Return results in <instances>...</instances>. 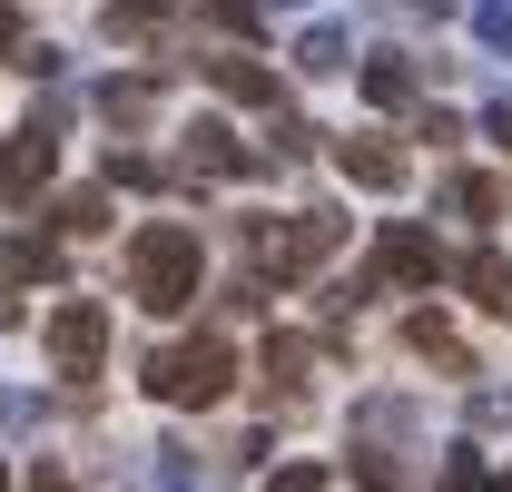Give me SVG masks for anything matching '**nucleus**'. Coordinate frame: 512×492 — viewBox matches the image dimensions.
<instances>
[{
  "label": "nucleus",
  "mask_w": 512,
  "mask_h": 492,
  "mask_svg": "<svg viewBox=\"0 0 512 492\" xmlns=\"http://www.w3.org/2000/svg\"><path fill=\"white\" fill-rule=\"evenodd\" d=\"M197 286H207V246H197V227L148 217V227L128 237V296H138L148 315H188Z\"/></svg>",
  "instance_id": "1"
},
{
  "label": "nucleus",
  "mask_w": 512,
  "mask_h": 492,
  "mask_svg": "<svg viewBox=\"0 0 512 492\" xmlns=\"http://www.w3.org/2000/svg\"><path fill=\"white\" fill-rule=\"evenodd\" d=\"M335 246H345V217H335V207H296V217H247V256H256L247 276H256V286H266V276H276V286H296V276H316Z\"/></svg>",
  "instance_id": "2"
},
{
  "label": "nucleus",
  "mask_w": 512,
  "mask_h": 492,
  "mask_svg": "<svg viewBox=\"0 0 512 492\" xmlns=\"http://www.w3.org/2000/svg\"><path fill=\"white\" fill-rule=\"evenodd\" d=\"M138 384H148L158 404H178V414H188V404L207 414V404L237 384V355H227V335H207V325H197V335H178V345H158V355L138 365Z\"/></svg>",
  "instance_id": "3"
},
{
  "label": "nucleus",
  "mask_w": 512,
  "mask_h": 492,
  "mask_svg": "<svg viewBox=\"0 0 512 492\" xmlns=\"http://www.w3.org/2000/svg\"><path fill=\"white\" fill-rule=\"evenodd\" d=\"M50 365H60L69 384H99V365H109V306H99V296L50 306Z\"/></svg>",
  "instance_id": "4"
},
{
  "label": "nucleus",
  "mask_w": 512,
  "mask_h": 492,
  "mask_svg": "<svg viewBox=\"0 0 512 492\" xmlns=\"http://www.w3.org/2000/svg\"><path fill=\"white\" fill-rule=\"evenodd\" d=\"M365 276H375V286H444V276H453V256L424 237L414 217H394V227L375 237V256H365Z\"/></svg>",
  "instance_id": "5"
},
{
  "label": "nucleus",
  "mask_w": 512,
  "mask_h": 492,
  "mask_svg": "<svg viewBox=\"0 0 512 492\" xmlns=\"http://www.w3.org/2000/svg\"><path fill=\"white\" fill-rule=\"evenodd\" d=\"M306 374H316V335H266V345H256V394H266L276 414L306 404Z\"/></svg>",
  "instance_id": "6"
},
{
  "label": "nucleus",
  "mask_w": 512,
  "mask_h": 492,
  "mask_svg": "<svg viewBox=\"0 0 512 492\" xmlns=\"http://www.w3.org/2000/svg\"><path fill=\"white\" fill-rule=\"evenodd\" d=\"M266 158L256 148H237V128L227 119H197L188 138H178V178H256Z\"/></svg>",
  "instance_id": "7"
},
{
  "label": "nucleus",
  "mask_w": 512,
  "mask_h": 492,
  "mask_svg": "<svg viewBox=\"0 0 512 492\" xmlns=\"http://www.w3.org/2000/svg\"><path fill=\"white\" fill-rule=\"evenodd\" d=\"M60 168V138H40V128H10L0 138V197H40Z\"/></svg>",
  "instance_id": "8"
},
{
  "label": "nucleus",
  "mask_w": 512,
  "mask_h": 492,
  "mask_svg": "<svg viewBox=\"0 0 512 492\" xmlns=\"http://www.w3.org/2000/svg\"><path fill=\"white\" fill-rule=\"evenodd\" d=\"M453 286H463L483 315H503V325H512V256H503V246H473V256H453Z\"/></svg>",
  "instance_id": "9"
},
{
  "label": "nucleus",
  "mask_w": 512,
  "mask_h": 492,
  "mask_svg": "<svg viewBox=\"0 0 512 492\" xmlns=\"http://www.w3.org/2000/svg\"><path fill=\"white\" fill-rule=\"evenodd\" d=\"M335 168H345V187H375V197H394V187L414 178L404 148H384V138H335Z\"/></svg>",
  "instance_id": "10"
},
{
  "label": "nucleus",
  "mask_w": 512,
  "mask_h": 492,
  "mask_svg": "<svg viewBox=\"0 0 512 492\" xmlns=\"http://www.w3.org/2000/svg\"><path fill=\"white\" fill-rule=\"evenodd\" d=\"M197 69H207L227 99H247V109H286V99H276V69L247 60V50H217V60H197Z\"/></svg>",
  "instance_id": "11"
},
{
  "label": "nucleus",
  "mask_w": 512,
  "mask_h": 492,
  "mask_svg": "<svg viewBox=\"0 0 512 492\" xmlns=\"http://www.w3.org/2000/svg\"><path fill=\"white\" fill-rule=\"evenodd\" d=\"M50 276H60V237H10L0 246V296H30Z\"/></svg>",
  "instance_id": "12"
},
{
  "label": "nucleus",
  "mask_w": 512,
  "mask_h": 492,
  "mask_svg": "<svg viewBox=\"0 0 512 492\" xmlns=\"http://www.w3.org/2000/svg\"><path fill=\"white\" fill-rule=\"evenodd\" d=\"M89 109H99V119L128 138V128L158 119V79H99V89H89Z\"/></svg>",
  "instance_id": "13"
},
{
  "label": "nucleus",
  "mask_w": 512,
  "mask_h": 492,
  "mask_svg": "<svg viewBox=\"0 0 512 492\" xmlns=\"http://www.w3.org/2000/svg\"><path fill=\"white\" fill-rule=\"evenodd\" d=\"M444 197H453V217H473V227H503V217H512V187L483 178V168H453Z\"/></svg>",
  "instance_id": "14"
},
{
  "label": "nucleus",
  "mask_w": 512,
  "mask_h": 492,
  "mask_svg": "<svg viewBox=\"0 0 512 492\" xmlns=\"http://www.w3.org/2000/svg\"><path fill=\"white\" fill-rule=\"evenodd\" d=\"M404 345H414L424 365H444V374H473V345H463V335H453L434 306H424V315H404Z\"/></svg>",
  "instance_id": "15"
},
{
  "label": "nucleus",
  "mask_w": 512,
  "mask_h": 492,
  "mask_svg": "<svg viewBox=\"0 0 512 492\" xmlns=\"http://www.w3.org/2000/svg\"><path fill=\"white\" fill-rule=\"evenodd\" d=\"M365 99H375V109H414V99H424V69L404 60V50H375V60H365Z\"/></svg>",
  "instance_id": "16"
},
{
  "label": "nucleus",
  "mask_w": 512,
  "mask_h": 492,
  "mask_svg": "<svg viewBox=\"0 0 512 492\" xmlns=\"http://www.w3.org/2000/svg\"><path fill=\"white\" fill-rule=\"evenodd\" d=\"M0 50H10V69H30V79H60V69H69L60 50H50V40H40L20 10H10V0H0Z\"/></svg>",
  "instance_id": "17"
},
{
  "label": "nucleus",
  "mask_w": 512,
  "mask_h": 492,
  "mask_svg": "<svg viewBox=\"0 0 512 492\" xmlns=\"http://www.w3.org/2000/svg\"><path fill=\"white\" fill-rule=\"evenodd\" d=\"M296 69H306V79H335V69H355V30H345V20H316V30L296 40Z\"/></svg>",
  "instance_id": "18"
},
{
  "label": "nucleus",
  "mask_w": 512,
  "mask_h": 492,
  "mask_svg": "<svg viewBox=\"0 0 512 492\" xmlns=\"http://www.w3.org/2000/svg\"><path fill=\"white\" fill-rule=\"evenodd\" d=\"M434 492H493V473H483V443H444V453H434Z\"/></svg>",
  "instance_id": "19"
},
{
  "label": "nucleus",
  "mask_w": 512,
  "mask_h": 492,
  "mask_svg": "<svg viewBox=\"0 0 512 492\" xmlns=\"http://www.w3.org/2000/svg\"><path fill=\"white\" fill-rule=\"evenodd\" d=\"M50 227H60V237H89V227H109V187H69V197H50Z\"/></svg>",
  "instance_id": "20"
},
{
  "label": "nucleus",
  "mask_w": 512,
  "mask_h": 492,
  "mask_svg": "<svg viewBox=\"0 0 512 492\" xmlns=\"http://www.w3.org/2000/svg\"><path fill=\"white\" fill-rule=\"evenodd\" d=\"M148 473H158V492H197V453L188 443H148Z\"/></svg>",
  "instance_id": "21"
},
{
  "label": "nucleus",
  "mask_w": 512,
  "mask_h": 492,
  "mask_svg": "<svg viewBox=\"0 0 512 492\" xmlns=\"http://www.w3.org/2000/svg\"><path fill=\"white\" fill-rule=\"evenodd\" d=\"M473 40H483V50H503V60H512V0H473Z\"/></svg>",
  "instance_id": "22"
},
{
  "label": "nucleus",
  "mask_w": 512,
  "mask_h": 492,
  "mask_svg": "<svg viewBox=\"0 0 512 492\" xmlns=\"http://www.w3.org/2000/svg\"><path fill=\"white\" fill-rule=\"evenodd\" d=\"M109 187H168V168L138 158V148H109Z\"/></svg>",
  "instance_id": "23"
},
{
  "label": "nucleus",
  "mask_w": 512,
  "mask_h": 492,
  "mask_svg": "<svg viewBox=\"0 0 512 492\" xmlns=\"http://www.w3.org/2000/svg\"><path fill=\"white\" fill-rule=\"evenodd\" d=\"M158 10H178V0H109V40H138Z\"/></svg>",
  "instance_id": "24"
},
{
  "label": "nucleus",
  "mask_w": 512,
  "mask_h": 492,
  "mask_svg": "<svg viewBox=\"0 0 512 492\" xmlns=\"http://www.w3.org/2000/svg\"><path fill=\"white\" fill-rule=\"evenodd\" d=\"M365 296H375V276H365V266H355V276H335V286H325V315H335V325H345V315L365 306Z\"/></svg>",
  "instance_id": "25"
},
{
  "label": "nucleus",
  "mask_w": 512,
  "mask_h": 492,
  "mask_svg": "<svg viewBox=\"0 0 512 492\" xmlns=\"http://www.w3.org/2000/svg\"><path fill=\"white\" fill-rule=\"evenodd\" d=\"M473 424H493V433L512 424V394H503V384H473Z\"/></svg>",
  "instance_id": "26"
},
{
  "label": "nucleus",
  "mask_w": 512,
  "mask_h": 492,
  "mask_svg": "<svg viewBox=\"0 0 512 492\" xmlns=\"http://www.w3.org/2000/svg\"><path fill=\"white\" fill-rule=\"evenodd\" d=\"M20 128H40V138H60V128H69V99H60V89H50V99H30V119H20Z\"/></svg>",
  "instance_id": "27"
},
{
  "label": "nucleus",
  "mask_w": 512,
  "mask_h": 492,
  "mask_svg": "<svg viewBox=\"0 0 512 492\" xmlns=\"http://www.w3.org/2000/svg\"><path fill=\"white\" fill-rule=\"evenodd\" d=\"M217 306H227V315H266V306H276V296H266V286H256V276H237V286H227V296H217Z\"/></svg>",
  "instance_id": "28"
},
{
  "label": "nucleus",
  "mask_w": 512,
  "mask_h": 492,
  "mask_svg": "<svg viewBox=\"0 0 512 492\" xmlns=\"http://www.w3.org/2000/svg\"><path fill=\"white\" fill-rule=\"evenodd\" d=\"M207 10H217V30H237V40H247L256 20H266V10H256V0H207Z\"/></svg>",
  "instance_id": "29"
},
{
  "label": "nucleus",
  "mask_w": 512,
  "mask_h": 492,
  "mask_svg": "<svg viewBox=\"0 0 512 492\" xmlns=\"http://www.w3.org/2000/svg\"><path fill=\"white\" fill-rule=\"evenodd\" d=\"M266 492H325L316 463H286V473H266Z\"/></svg>",
  "instance_id": "30"
},
{
  "label": "nucleus",
  "mask_w": 512,
  "mask_h": 492,
  "mask_svg": "<svg viewBox=\"0 0 512 492\" xmlns=\"http://www.w3.org/2000/svg\"><path fill=\"white\" fill-rule=\"evenodd\" d=\"M483 138H493V148L512 158V99H493V109H483Z\"/></svg>",
  "instance_id": "31"
},
{
  "label": "nucleus",
  "mask_w": 512,
  "mask_h": 492,
  "mask_svg": "<svg viewBox=\"0 0 512 492\" xmlns=\"http://www.w3.org/2000/svg\"><path fill=\"white\" fill-rule=\"evenodd\" d=\"M30 492H69V473H60V463H40V473H30Z\"/></svg>",
  "instance_id": "32"
},
{
  "label": "nucleus",
  "mask_w": 512,
  "mask_h": 492,
  "mask_svg": "<svg viewBox=\"0 0 512 492\" xmlns=\"http://www.w3.org/2000/svg\"><path fill=\"white\" fill-rule=\"evenodd\" d=\"M404 10H424V20H444V10H463V0H404Z\"/></svg>",
  "instance_id": "33"
},
{
  "label": "nucleus",
  "mask_w": 512,
  "mask_h": 492,
  "mask_svg": "<svg viewBox=\"0 0 512 492\" xmlns=\"http://www.w3.org/2000/svg\"><path fill=\"white\" fill-rule=\"evenodd\" d=\"M256 10H306V0H256Z\"/></svg>",
  "instance_id": "34"
},
{
  "label": "nucleus",
  "mask_w": 512,
  "mask_h": 492,
  "mask_svg": "<svg viewBox=\"0 0 512 492\" xmlns=\"http://www.w3.org/2000/svg\"><path fill=\"white\" fill-rule=\"evenodd\" d=\"M493 492H512V473H503V483H493Z\"/></svg>",
  "instance_id": "35"
},
{
  "label": "nucleus",
  "mask_w": 512,
  "mask_h": 492,
  "mask_svg": "<svg viewBox=\"0 0 512 492\" xmlns=\"http://www.w3.org/2000/svg\"><path fill=\"white\" fill-rule=\"evenodd\" d=\"M0 492H10V473H0Z\"/></svg>",
  "instance_id": "36"
}]
</instances>
